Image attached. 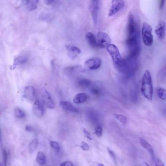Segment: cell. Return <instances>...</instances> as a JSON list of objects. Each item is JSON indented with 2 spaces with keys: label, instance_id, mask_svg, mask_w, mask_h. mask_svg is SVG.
I'll return each mask as SVG.
<instances>
[{
  "label": "cell",
  "instance_id": "cell-34",
  "mask_svg": "<svg viewBox=\"0 0 166 166\" xmlns=\"http://www.w3.org/2000/svg\"><path fill=\"white\" fill-rule=\"evenodd\" d=\"M107 150L111 157L112 158L115 162H116V155H115L114 152L112 150H111L109 148H108Z\"/></svg>",
  "mask_w": 166,
  "mask_h": 166
},
{
  "label": "cell",
  "instance_id": "cell-42",
  "mask_svg": "<svg viewBox=\"0 0 166 166\" xmlns=\"http://www.w3.org/2000/svg\"><path fill=\"white\" fill-rule=\"evenodd\" d=\"M96 166H104V165L102 164H98Z\"/></svg>",
  "mask_w": 166,
  "mask_h": 166
},
{
  "label": "cell",
  "instance_id": "cell-17",
  "mask_svg": "<svg viewBox=\"0 0 166 166\" xmlns=\"http://www.w3.org/2000/svg\"><path fill=\"white\" fill-rule=\"evenodd\" d=\"M139 141L142 146L149 152L152 158L154 159V152L151 145L143 138H140Z\"/></svg>",
  "mask_w": 166,
  "mask_h": 166
},
{
  "label": "cell",
  "instance_id": "cell-23",
  "mask_svg": "<svg viewBox=\"0 0 166 166\" xmlns=\"http://www.w3.org/2000/svg\"><path fill=\"white\" fill-rule=\"evenodd\" d=\"M91 83V81L86 79H81L78 80V86L82 88H86L89 87Z\"/></svg>",
  "mask_w": 166,
  "mask_h": 166
},
{
  "label": "cell",
  "instance_id": "cell-29",
  "mask_svg": "<svg viewBox=\"0 0 166 166\" xmlns=\"http://www.w3.org/2000/svg\"><path fill=\"white\" fill-rule=\"evenodd\" d=\"M49 144L57 153H59L60 150V147L59 144L55 141H51L49 142Z\"/></svg>",
  "mask_w": 166,
  "mask_h": 166
},
{
  "label": "cell",
  "instance_id": "cell-16",
  "mask_svg": "<svg viewBox=\"0 0 166 166\" xmlns=\"http://www.w3.org/2000/svg\"><path fill=\"white\" fill-rule=\"evenodd\" d=\"M86 38L91 47L93 48H97V40L93 33L91 32L87 33L86 35Z\"/></svg>",
  "mask_w": 166,
  "mask_h": 166
},
{
  "label": "cell",
  "instance_id": "cell-38",
  "mask_svg": "<svg viewBox=\"0 0 166 166\" xmlns=\"http://www.w3.org/2000/svg\"><path fill=\"white\" fill-rule=\"evenodd\" d=\"M165 3V1H163V0L160 1V4H159V8H160V9H161L163 8Z\"/></svg>",
  "mask_w": 166,
  "mask_h": 166
},
{
  "label": "cell",
  "instance_id": "cell-45",
  "mask_svg": "<svg viewBox=\"0 0 166 166\" xmlns=\"http://www.w3.org/2000/svg\"></svg>",
  "mask_w": 166,
  "mask_h": 166
},
{
  "label": "cell",
  "instance_id": "cell-14",
  "mask_svg": "<svg viewBox=\"0 0 166 166\" xmlns=\"http://www.w3.org/2000/svg\"><path fill=\"white\" fill-rule=\"evenodd\" d=\"M35 94V88L32 86L26 87L24 91V96L30 100H32L34 99Z\"/></svg>",
  "mask_w": 166,
  "mask_h": 166
},
{
  "label": "cell",
  "instance_id": "cell-27",
  "mask_svg": "<svg viewBox=\"0 0 166 166\" xmlns=\"http://www.w3.org/2000/svg\"><path fill=\"white\" fill-rule=\"evenodd\" d=\"M14 113L15 117L17 118H23L26 116L24 112L19 108H17L15 109Z\"/></svg>",
  "mask_w": 166,
  "mask_h": 166
},
{
  "label": "cell",
  "instance_id": "cell-31",
  "mask_svg": "<svg viewBox=\"0 0 166 166\" xmlns=\"http://www.w3.org/2000/svg\"><path fill=\"white\" fill-rule=\"evenodd\" d=\"M91 92L94 95L98 96L101 93V90L99 88L94 87L91 89Z\"/></svg>",
  "mask_w": 166,
  "mask_h": 166
},
{
  "label": "cell",
  "instance_id": "cell-24",
  "mask_svg": "<svg viewBox=\"0 0 166 166\" xmlns=\"http://www.w3.org/2000/svg\"><path fill=\"white\" fill-rule=\"evenodd\" d=\"M157 94L158 97L162 100H165L166 98L165 89L162 87L158 88L157 89Z\"/></svg>",
  "mask_w": 166,
  "mask_h": 166
},
{
  "label": "cell",
  "instance_id": "cell-39",
  "mask_svg": "<svg viewBox=\"0 0 166 166\" xmlns=\"http://www.w3.org/2000/svg\"><path fill=\"white\" fill-rule=\"evenodd\" d=\"M29 1H23L21 3V6L28 5L29 4Z\"/></svg>",
  "mask_w": 166,
  "mask_h": 166
},
{
  "label": "cell",
  "instance_id": "cell-12",
  "mask_svg": "<svg viewBox=\"0 0 166 166\" xmlns=\"http://www.w3.org/2000/svg\"><path fill=\"white\" fill-rule=\"evenodd\" d=\"M67 55L71 60L75 59L81 53L80 50L76 46L66 45Z\"/></svg>",
  "mask_w": 166,
  "mask_h": 166
},
{
  "label": "cell",
  "instance_id": "cell-9",
  "mask_svg": "<svg viewBox=\"0 0 166 166\" xmlns=\"http://www.w3.org/2000/svg\"><path fill=\"white\" fill-rule=\"evenodd\" d=\"M136 30L133 15L130 13L128 16L127 25L128 38L136 35Z\"/></svg>",
  "mask_w": 166,
  "mask_h": 166
},
{
  "label": "cell",
  "instance_id": "cell-28",
  "mask_svg": "<svg viewBox=\"0 0 166 166\" xmlns=\"http://www.w3.org/2000/svg\"><path fill=\"white\" fill-rule=\"evenodd\" d=\"M103 130L102 127L100 125H97L94 129V133L98 137L102 136Z\"/></svg>",
  "mask_w": 166,
  "mask_h": 166
},
{
  "label": "cell",
  "instance_id": "cell-41",
  "mask_svg": "<svg viewBox=\"0 0 166 166\" xmlns=\"http://www.w3.org/2000/svg\"><path fill=\"white\" fill-rule=\"evenodd\" d=\"M139 166H150L146 162H142L139 165Z\"/></svg>",
  "mask_w": 166,
  "mask_h": 166
},
{
  "label": "cell",
  "instance_id": "cell-7",
  "mask_svg": "<svg viewBox=\"0 0 166 166\" xmlns=\"http://www.w3.org/2000/svg\"><path fill=\"white\" fill-rule=\"evenodd\" d=\"M125 4V2L123 0H114L112 1L108 16L110 17L116 14L124 7Z\"/></svg>",
  "mask_w": 166,
  "mask_h": 166
},
{
  "label": "cell",
  "instance_id": "cell-35",
  "mask_svg": "<svg viewBox=\"0 0 166 166\" xmlns=\"http://www.w3.org/2000/svg\"><path fill=\"white\" fill-rule=\"evenodd\" d=\"M60 166H74L72 162L70 161L64 162L60 164Z\"/></svg>",
  "mask_w": 166,
  "mask_h": 166
},
{
  "label": "cell",
  "instance_id": "cell-33",
  "mask_svg": "<svg viewBox=\"0 0 166 166\" xmlns=\"http://www.w3.org/2000/svg\"><path fill=\"white\" fill-rule=\"evenodd\" d=\"M80 148L83 151H86L89 149L90 148L89 145L86 142H82L80 145Z\"/></svg>",
  "mask_w": 166,
  "mask_h": 166
},
{
  "label": "cell",
  "instance_id": "cell-43",
  "mask_svg": "<svg viewBox=\"0 0 166 166\" xmlns=\"http://www.w3.org/2000/svg\"><path fill=\"white\" fill-rule=\"evenodd\" d=\"M1 133H0V142H1Z\"/></svg>",
  "mask_w": 166,
  "mask_h": 166
},
{
  "label": "cell",
  "instance_id": "cell-13",
  "mask_svg": "<svg viewBox=\"0 0 166 166\" xmlns=\"http://www.w3.org/2000/svg\"><path fill=\"white\" fill-rule=\"evenodd\" d=\"M33 111L36 116L39 117H42L44 113V109L42 104L38 100L36 101L33 104Z\"/></svg>",
  "mask_w": 166,
  "mask_h": 166
},
{
  "label": "cell",
  "instance_id": "cell-2",
  "mask_svg": "<svg viewBox=\"0 0 166 166\" xmlns=\"http://www.w3.org/2000/svg\"><path fill=\"white\" fill-rule=\"evenodd\" d=\"M141 92L146 99L151 101L153 97L154 90L151 72L146 70L142 78L141 83Z\"/></svg>",
  "mask_w": 166,
  "mask_h": 166
},
{
  "label": "cell",
  "instance_id": "cell-15",
  "mask_svg": "<svg viewBox=\"0 0 166 166\" xmlns=\"http://www.w3.org/2000/svg\"><path fill=\"white\" fill-rule=\"evenodd\" d=\"M60 105L64 110L71 112L78 113L79 111L77 108L74 107L72 104L69 101H61Z\"/></svg>",
  "mask_w": 166,
  "mask_h": 166
},
{
  "label": "cell",
  "instance_id": "cell-11",
  "mask_svg": "<svg viewBox=\"0 0 166 166\" xmlns=\"http://www.w3.org/2000/svg\"><path fill=\"white\" fill-rule=\"evenodd\" d=\"M42 100L45 105L50 109H53L55 107V104L53 101L49 93L45 90L42 94Z\"/></svg>",
  "mask_w": 166,
  "mask_h": 166
},
{
  "label": "cell",
  "instance_id": "cell-4",
  "mask_svg": "<svg viewBox=\"0 0 166 166\" xmlns=\"http://www.w3.org/2000/svg\"><path fill=\"white\" fill-rule=\"evenodd\" d=\"M126 43L130 52L129 56L137 58L139 53V47L137 35L127 38Z\"/></svg>",
  "mask_w": 166,
  "mask_h": 166
},
{
  "label": "cell",
  "instance_id": "cell-22",
  "mask_svg": "<svg viewBox=\"0 0 166 166\" xmlns=\"http://www.w3.org/2000/svg\"><path fill=\"white\" fill-rule=\"evenodd\" d=\"M65 70L66 73L68 74H71L74 72H77V71L80 72H83L84 71L82 67L79 65L67 67L65 69Z\"/></svg>",
  "mask_w": 166,
  "mask_h": 166
},
{
  "label": "cell",
  "instance_id": "cell-5",
  "mask_svg": "<svg viewBox=\"0 0 166 166\" xmlns=\"http://www.w3.org/2000/svg\"><path fill=\"white\" fill-rule=\"evenodd\" d=\"M97 37L98 47L101 49H106L111 44V39L106 33L99 32L97 33Z\"/></svg>",
  "mask_w": 166,
  "mask_h": 166
},
{
  "label": "cell",
  "instance_id": "cell-21",
  "mask_svg": "<svg viewBox=\"0 0 166 166\" xmlns=\"http://www.w3.org/2000/svg\"><path fill=\"white\" fill-rule=\"evenodd\" d=\"M39 145L38 141L37 139L33 140L28 145V151L30 154H32L36 150Z\"/></svg>",
  "mask_w": 166,
  "mask_h": 166
},
{
  "label": "cell",
  "instance_id": "cell-8",
  "mask_svg": "<svg viewBox=\"0 0 166 166\" xmlns=\"http://www.w3.org/2000/svg\"><path fill=\"white\" fill-rule=\"evenodd\" d=\"M101 61L98 57H93L87 60L85 62V67L90 70H96L101 66Z\"/></svg>",
  "mask_w": 166,
  "mask_h": 166
},
{
  "label": "cell",
  "instance_id": "cell-40",
  "mask_svg": "<svg viewBox=\"0 0 166 166\" xmlns=\"http://www.w3.org/2000/svg\"><path fill=\"white\" fill-rule=\"evenodd\" d=\"M55 1H46L45 2L47 5H50L56 2Z\"/></svg>",
  "mask_w": 166,
  "mask_h": 166
},
{
  "label": "cell",
  "instance_id": "cell-30",
  "mask_svg": "<svg viewBox=\"0 0 166 166\" xmlns=\"http://www.w3.org/2000/svg\"><path fill=\"white\" fill-rule=\"evenodd\" d=\"M2 156L3 159V164L4 166H7L8 163V154L5 149L2 151Z\"/></svg>",
  "mask_w": 166,
  "mask_h": 166
},
{
  "label": "cell",
  "instance_id": "cell-18",
  "mask_svg": "<svg viewBox=\"0 0 166 166\" xmlns=\"http://www.w3.org/2000/svg\"><path fill=\"white\" fill-rule=\"evenodd\" d=\"M88 99V96L87 94L84 93H80L76 95L73 101L76 104H80L85 102Z\"/></svg>",
  "mask_w": 166,
  "mask_h": 166
},
{
  "label": "cell",
  "instance_id": "cell-32",
  "mask_svg": "<svg viewBox=\"0 0 166 166\" xmlns=\"http://www.w3.org/2000/svg\"><path fill=\"white\" fill-rule=\"evenodd\" d=\"M153 160L156 166H165L164 162L161 159L157 158H154Z\"/></svg>",
  "mask_w": 166,
  "mask_h": 166
},
{
  "label": "cell",
  "instance_id": "cell-26",
  "mask_svg": "<svg viewBox=\"0 0 166 166\" xmlns=\"http://www.w3.org/2000/svg\"><path fill=\"white\" fill-rule=\"evenodd\" d=\"M39 1H29L28 8L30 11H32L36 9L38 7V4Z\"/></svg>",
  "mask_w": 166,
  "mask_h": 166
},
{
  "label": "cell",
  "instance_id": "cell-44",
  "mask_svg": "<svg viewBox=\"0 0 166 166\" xmlns=\"http://www.w3.org/2000/svg\"><path fill=\"white\" fill-rule=\"evenodd\" d=\"M0 166H2L1 162H0Z\"/></svg>",
  "mask_w": 166,
  "mask_h": 166
},
{
  "label": "cell",
  "instance_id": "cell-10",
  "mask_svg": "<svg viewBox=\"0 0 166 166\" xmlns=\"http://www.w3.org/2000/svg\"><path fill=\"white\" fill-rule=\"evenodd\" d=\"M166 26L165 22L159 21L156 26L155 33L158 38L161 40L164 39L165 34Z\"/></svg>",
  "mask_w": 166,
  "mask_h": 166
},
{
  "label": "cell",
  "instance_id": "cell-20",
  "mask_svg": "<svg viewBox=\"0 0 166 166\" xmlns=\"http://www.w3.org/2000/svg\"><path fill=\"white\" fill-rule=\"evenodd\" d=\"M36 161L39 165L40 166L45 165L46 163V156L43 152H39L37 155Z\"/></svg>",
  "mask_w": 166,
  "mask_h": 166
},
{
  "label": "cell",
  "instance_id": "cell-19",
  "mask_svg": "<svg viewBox=\"0 0 166 166\" xmlns=\"http://www.w3.org/2000/svg\"><path fill=\"white\" fill-rule=\"evenodd\" d=\"M28 60V57L25 56H20L16 57L13 66L11 67L12 69L14 70L17 66L25 63Z\"/></svg>",
  "mask_w": 166,
  "mask_h": 166
},
{
  "label": "cell",
  "instance_id": "cell-25",
  "mask_svg": "<svg viewBox=\"0 0 166 166\" xmlns=\"http://www.w3.org/2000/svg\"><path fill=\"white\" fill-rule=\"evenodd\" d=\"M114 116L115 118L120 122L121 123L124 124L126 123L127 118L124 115L115 114L114 115Z\"/></svg>",
  "mask_w": 166,
  "mask_h": 166
},
{
  "label": "cell",
  "instance_id": "cell-6",
  "mask_svg": "<svg viewBox=\"0 0 166 166\" xmlns=\"http://www.w3.org/2000/svg\"><path fill=\"white\" fill-rule=\"evenodd\" d=\"M100 7V1L97 0L91 1L89 6V11L93 22L95 25L97 24L98 22V12Z\"/></svg>",
  "mask_w": 166,
  "mask_h": 166
},
{
  "label": "cell",
  "instance_id": "cell-1",
  "mask_svg": "<svg viewBox=\"0 0 166 166\" xmlns=\"http://www.w3.org/2000/svg\"><path fill=\"white\" fill-rule=\"evenodd\" d=\"M106 49L112 59L117 70L125 75L126 71V61L122 57L117 47L113 44L111 43Z\"/></svg>",
  "mask_w": 166,
  "mask_h": 166
},
{
  "label": "cell",
  "instance_id": "cell-37",
  "mask_svg": "<svg viewBox=\"0 0 166 166\" xmlns=\"http://www.w3.org/2000/svg\"><path fill=\"white\" fill-rule=\"evenodd\" d=\"M25 130L27 131L30 132L32 131L33 128L31 126L28 125H26L25 128Z\"/></svg>",
  "mask_w": 166,
  "mask_h": 166
},
{
  "label": "cell",
  "instance_id": "cell-36",
  "mask_svg": "<svg viewBox=\"0 0 166 166\" xmlns=\"http://www.w3.org/2000/svg\"><path fill=\"white\" fill-rule=\"evenodd\" d=\"M83 131L86 137L88 139L90 140H92V138H91L90 135L85 128H83Z\"/></svg>",
  "mask_w": 166,
  "mask_h": 166
},
{
  "label": "cell",
  "instance_id": "cell-3",
  "mask_svg": "<svg viewBox=\"0 0 166 166\" xmlns=\"http://www.w3.org/2000/svg\"><path fill=\"white\" fill-rule=\"evenodd\" d=\"M152 29L149 24L144 22L142 27V38L144 45L146 46H151L154 41L153 36L152 35Z\"/></svg>",
  "mask_w": 166,
  "mask_h": 166
}]
</instances>
